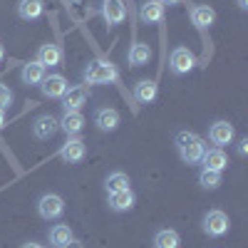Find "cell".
I'll return each instance as SVG.
<instances>
[{"label":"cell","mask_w":248,"mask_h":248,"mask_svg":"<svg viewBox=\"0 0 248 248\" xmlns=\"http://www.w3.org/2000/svg\"><path fill=\"white\" fill-rule=\"evenodd\" d=\"M85 141H82L79 137H70L65 144H62V149H60V156L62 161H67V164H77L85 159Z\"/></svg>","instance_id":"cell-8"},{"label":"cell","mask_w":248,"mask_h":248,"mask_svg":"<svg viewBox=\"0 0 248 248\" xmlns=\"http://www.w3.org/2000/svg\"><path fill=\"white\" fill-rule=\"evenodd\" d=\"M37 87L43 90V94L50 97V99H62V97H65V92L70 90L67 79L62 77V75H50V77H45Z\"/></svg>","instance_id":"cell-6"},{"label":"cell","mask_w":248,"mask_h":248,"mask_svg":"<svg viewBox=\"0 0 248 248\" xmlns=\"http://www.w3.org/2000/svg\"><path fill=\"white\" fill-rule=\"evenodd\" d=\"M85 102H87V87H72L62 97V107H65V112H79Z\"/></svg>","instance_id":"cell-14"},{"label":"cell","mask_w":248,"mask_h":248,"mask_svg":"<svg viewBox=\"0 0 248 248\" xmlns=\"http://www.w3.org/2000/svg\"><path fill=\"white\" fill-rule=\"evenodd\" d=\"M72 238L75 236L70 231V226H65V223H57V226L50 229V246H55V248H62L65 243H70Z\"/></svg>","instance_id":"cell-22"},{"label":"cell","mask_w":248,"mask_h":248,"mask_svg":"<svg viewBox=\"0 0 248 248\" xmlns=\"http://www.w3.org/2000/svg\"><path fill=\"white\" fill-rule=\"evenodd\" d=\"M159 3H161V5H179L181 0H159Z\"/></svg>","instance_id":"cell-30"},{"label":"cell","mask_w":248,"mask_h":248,"mask_svg":"<svg viewBox=\"0 0 248 248\" xmlns=\"http://www.w3.org/2000/svg\"><path fill=\"white\" fill-rule=\"evenodd\" d=\"M94 124H97L102 132H114L119 127V112L112 109V107H102L94 114Z\"/></svg>","instance_id":"cell-15"},{"label":"cell","mask_w":248,"mask_h":248,"mask_svg":"<svg viewBox=\"0 0 248 248\" xmlns=\"http://www.w3.org/2000/svg\"><path fill=\"white\" fill-rule=\"evenodd\" d=\"M35 62H40L43 67H57L60 62H62V50H60V45H55V43L40 45V50H37V60H35Z\"/></svg>","instance_id":"cell-9"},{"label":"cell","mask_w":248,"mask_h":248,"mask_svg":"<svg viewBox=\"0 0 248 248\" xmlns=\"http://www.w3.org/2000/svg\"><path fill=\"white\" fill-rule=\"evenodd\" d=\"M5 127V109H0V129Z\"/></svg>","instance_id":"cell-31"},{"label":"cell","mask_w":248,"mask_h":248,"mask_svg":"<svg viewBox=\"0 0 248 248\" xmlns=\"http://www.w3.org/2000/svg\"><path fill=\"white\" fill-rule=\"evenodd\" d=\"M214 20H216V13H214V8H209V5H196V8L191 10V23H194L199 30L211 28Z\"/></svg>","instance_id":"cell-16"},{"label":"cell","mask_w":248,"mask_h":248,"mask_svg":"<svg viewBox=\"0 0 248 248\" xmlns=\"http://www.w3.org/2000/svg\"><path fill=\"white\" fill-rule=\"evenodd\" d=\"M105 186H107L109 194H114V191H127V189H129V176L124 174V171H112V174L107 176Z\"/></svg>","instance_id":"cell-25"},{"label":"cell","mask_w":248,"mask_h":248,"mask_svg":"<svg viewBox=\"0 0 248 248\" xmlns=\"http://www.w3.org/2000/svg\"><path fill=\"white\" fill-rule=\"evenodd\" d=\"M181 246V236L171 229H164L154 236V248H179Z\"/></svg>","instance_id":"cell-24"},{"label":"cell","mask_w":248,"mask_h":248,"mask_svg":"<svg viewBox=\"0 0 248 248\" xmlns=\"http://www.w3.org/2000/svg\"><path fill=\"white\" fill-rule=\"evenodd\" d=\"M43 13H45L43 0H20L17 3V15L23 20H37Z\"/></svg>","instance_id":"cell-17"},{"label":"cell","mask_w":248,"mask_h":248,"mask_svg":"<svg viewBox=\"0 0 248 248\" xmlns=\"http://www.w3.org/2000/svg\"><path fill=\"white\" fill-rule=\"evenodd\" d=\"M161 17H164V5L159 3V0H147V3L139 8V20L147 23V25L161 23Z\"/></svg>","instance_id":"cell-13"},{"label":"cell","mask_w":248,"mask_h":248,"mask_svg":"<svg viewBox=\"0 0 248 248\" xmlns=\"http://www.w3.org/2000/svg\"><path fill=\"white\" fill-rule=\"evenodd\" d=\"M60 129V122L52 117V114H43V117H37L35 124H32V134L37 139H50L55 132Z\"/></svg>","instance_id":"cell-11"},{"label":"cell","mask_w":248,"mask_h":248,"mask_svg":"<svg viewBox=\"0 0 248 248\" xmlns=\"http://www.w3.org/2000/svg\"><path fill=\"white\" fill-rule=\"evenodd\" d=\"M194 65H196V57H194V52H189L186 47H176V50L171 52V57H169V67H171L174 75L191 72Z\"/></svg>","instance_id":"cell-5"},{"label":"cell","mask_w":248,"mask_h":248,"mask_svg":"<svg viewBox=\"0 0 248 248\" xmlns=\"http://www.w3.org/2000/svg\"><path fill=\"white\" fill-rule=\"evenodd\" d=\"M156 97V82L154 79H141L137 82V87H134V99L141 102V105H149V102H154Z\"/></svg>","instance_id":"cell-19"},{"label":"cell","mask_w":248,"mask_h":248,"mask_svg":"<svg viewBox=\"0 0 248 248\" xmlns=\"http://www.w3.org/2000/svg\"><path fill=\"white\" fill-rule=\"evenodd\" d=\"M174 144H176V149H179V156L186 164H199L201 156H203V152H206L203 139L196 137L194 132H179L176 139H174Z\"/></svg>","instance_id":"cell-1"},{"label":"cell","mask_w":248,"mask_h":248,"mask_svg":"<svg viewBox=\"0 0 248 248\" xmlns=\"http://www.w3.org/2000/svg\"><path fill=\"white\" fill-rule=\"evenodd\" d=\"M82 127H85V117H82V112H65V117L60 119V129H65L70 137H77L82 132Z\"/></svg>","instance_id":"cell-18"},{"label":"cell","mask_w":248,"mask_h":248,"mask_svg":"<svg viewBox=\"0 0 248 248\" xmlns=\"http://www.w3.org/2000/svg\"><path fill=\"white\" fill-rule=\"evenodd\" d=\"M23 248H45V246H40V243H25Z\"/></svg>","instance_id":"cell-33"},{"label":"cell","mask_w":248,"mask_h":248,"mask_svg":"<svg viewBox=\"0 0 248 248\" xmlns=\"http://www.w3.org/2000/svg\"><path fill=\"white\" fill-rule=\"evenodd\" d=\"M10 105H13V92H10V87L0 85V109H8Z\"/></svg>","instance_id":"cell-27"},{"label":"cell","mask_w":248,"mask_h":248,"mask_svg":"<svg viewBox=\"0 0 248 248\" xmlns=\"http://www.w3.org/2000/svg\"><path fill=\"white\" fill-rule=\"evenodd\" d=\"M152 60V50L147 43H134L132 50H129V62L134 67H141V65H147V62Z\"/></svg>","instance_id":"cell-23"},{"label":"cell","mask_w":248,"mask_h":248,"mask_svg":"<svg viewBox=\"0 0 248 248\" xmlns=\"http://www.w3.org/2000/svg\"><path fill=\"white\" fill-rule=\"evenodd\" d=\"M20 77H23L25 85H40V82L45 79V67L40 65V62H28V65H23V70H20Z\"/></svg>","instance_id":"cell-20"},{"label":"cell","mask_w":248,"mask_h":248,"mask_svg":"<svg viewBox=\"0 0 248 248\" xmlns=\"http://www.w3.org/2000/svg\"><path fill=\"white\" fill-rule=\"evenodd\" d=\"M134 206V194L127 189V191H114L109 194V209L112 211H129Z\"/></svg>","instance_id":"cell-21"},{"label":"cell","mask_w":248,"mask_h":248,"mask_svg":"<svg viewBox=\"0 0 248 248\" xmlns=\"http://www.w3.org/2000/svg\"><path fill=\"white\" fill-rule=\"evenodd\" d=\"M102 13H105V20L109 25H122L124 20H127V5H124L122 0H105Z\"/></svg>","instance_id":"cell-10"},{"label":"cell","mask_w":248,"mask_h":248,"mask_svg":"<svg viewBox=\"0 0 248 248\" xmlns=\"http://www.w3.org/2000/svg\"><path fill=\"white\" fill-rule=\"evenodd\" d=\"M233 137H236L233 124L223 122V119L214 122V124H211V129H209V139H211V144H216V147H226V144H231Z\"/></svg>","instance_id":"cell-7"},{"label":"cell","mask_w":248,"mask_h":248,"mask_svg":"<svg viewBox=\"0 0 248 248\" xmlns=\"http://www.w3.org/2000/svg\"><path fill=\"white\" fill-rule=\"evenodd\" d=\"M62 248H85V246H82V243H79L77 238H72L70 243H65V246H62Z\"/></svg>","instance_id":"cell-29"},{"label":"cell","mask_w":248,"mask_h":248,"mask_svg":"<svg viewBox=\"0 0 248 248\" xmlns=\"http://www.w3.org/2000/svg\"><path fill=\"white\" fill-rule=\"evenodd\" d=\"M203 233L206 236H214V238H221L229 233V216H226L223 211L214 209L203 216Z\"/></svg>","instance_id":"cell-4"},{"label":"cell","mask_w":248,"mask_h":248,"mask_svg":"<svg viewBox=\"0 0 248 248\" xmlns=\"http://www.w3.org/2000/svg\"><path fill=\"white\" fill-rule=\"evenodd\" d=\"M236 3H238V8H241V10H246V8H248V0H236Z\"/></svg>","instance_id":"cell-32"},{"label":"cell","mask_w":248,"mask_h":248,"mask_svg":"<svg viewBox=\"0 0 248 248\" xmlns=\"http://www.w3.org/2000/svg\"><path fill=\"white\" fill-rule=\"evenodd\" d=\"M238 154H241V156L248 154V139H241V141H238Z\"/></svg>","instance_id":"cell-28"},{"label":"cell","mask_w":248,"mask_h":248,"mask_svg":"<svg viewBox=\"0 0 248 248\" xmlns=\"http://www.w3.org/2000/svg\"><path fill=\"white\" fill-rule=\"evenodd\" d=\"M201 164H203V169H209V171H223L226 167H229V159H226V154L221 152V147H216V149L203 152Z\"/></svg>","instance_id":"cell-12"},{"label":"cell","mask_w":248,"mask_h":248,"mask_svg":"<svg viewBox=\"0 0 248 248\" xmlns=\"http://www.w3.org/2000/svg\"><path fill=\"white\" fill-rule=\"evenodd\" d=\"M199 184L203 186V189H218L221 186V171H209V169H203L199 174Z\"/></svg>","instance_id":"cell-26"},{"label":"cell","mask_w":248,"mask_h":248,"mask_svg":"<svg viewBox=\"0 0 248 248\" xmlns=\"http://www.w3.org/2000/svg\"><path fill=\"white\" fill-rule=\"evenodd\" d=\"M3 57H5V47H3V45H0V60H3Z\"/></svg>","instance_id":"cell-34"},{"label":"cell","mask_w":248,"mask_h":248,"mask_svg":"<svg viewBox=\"0 0 248 248\" xmlns=\"http://www.w3.org/2000/svg\"><path fill=\"white\" fill-rule=\"evenodd\" d=\"M117 77H119V72L112 62L97 60V62H90L85 70V85H109Z\"/></svg>","instance_id":"cell-2"},{"label":"cell","mask_w":248,"mask_h":248,"mask_svg":"<svg viewBox=\"0 0 248 248\" xmlns=\"http://www.w3.org/2000/svg\"><path fill=\"white\" fill-rule=\"evenodd\" d=\"M37 214L43 216L45 221H55V218H60L62 214H65V201H62V196H57V194L40 196V201H37Z\"/></svg>","instance_id":"cell-3"}]
</instances>
